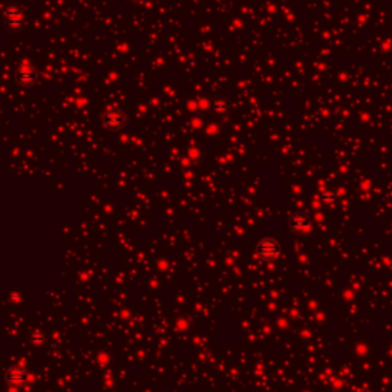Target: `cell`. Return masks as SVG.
I'll return each instance as SVG.
<instances>
[{"label": "cell", "mask_w": 392, "mask_h": 392, "mask_svg": "<svg viewBox=\"0 0 392 392\" xmlns=\"http://www.w3.org/2000/svg\"><path fill=\"white\" fill-rule=\"evenodd\" d=\"M258 254L264 261H274L280 254V247L273 237H264L258 244Z\"/></svg>", "instance_id": "obj_1"}, {"label": "cell", "mask_w": 392, "mask_h": 392, "mask_svg": "<svg viewBox=\"0 0 392 392\" xmlns=\"http://www.w3.org/2000/svg\"><path fill=\"white\" fill-rule=\"evenodd\" d=\"M290 229L294 233H299V235L307 233L311 229V221H310V218L307 215L297 213V215H294V216L290 218Z\"/></svg>", "instance_id": "obj_2"}, {"label": "cell", "mask_w": 392, "mask_h": 392, "mask_svg": "<svg viewBox=\"0 0 392 392\" xmlns=\"http://www.w3.org/2000/svg\"><path fill=\"white\" fill-rule=\"evenodd\" d=\"M6 379H8V383L14 388H20L23 386L26 382H28V372L20 368V366H16V368H11L6 374Z\"/></svg>", "instance_id": "obj_3"}, {"label": "cell", "mask_w": 392, "mask_h": 392, "mask_svg": "<svg viewBox=\"0 0 392 392\" xmlns=\"http://www.w3.org/2000/svg\"><path fill=\"white\" fill-rule=\"evenodd\" d=\"M320 199L325 204H336V201H337V193L333 192V190H326V192L320 193Z\"/></svg>", "instance_id": "obj_4"}]
</instances>
